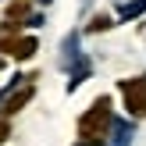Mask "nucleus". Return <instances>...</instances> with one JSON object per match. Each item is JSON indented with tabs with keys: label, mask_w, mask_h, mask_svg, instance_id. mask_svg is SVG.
I'll list each match as a JSON object with an SVG mask.
<instances>
[{
	"label": "nucleus",
	"mask_w": 146,
	"mask_h": 146,
	"mask_svg": "<svg viewBox=\"0 0 146 146\" xmlns=\"http://www.w3.org/2000/svg\"><path fill=\"white\" fill-rule=\"evenodd\" d=\"M0 50L11 54L14 61H29V57L39 50V43H36V36H21V39L14 36V39H0Z\"/></svg>",
	"instance_id": "nucleus-3"
},
{
	"label": "nucleus",
	"mask_w": 146,
	"mask_h": 146,
	"mask_svg": "<svg viewBox=\"0 0 146 146\" xmlns=\"http://www.w3.org/2000/svg\"><path fill=\"white\" fill-rule=\"evenodd\" d=\"M0 68H4V57H0Z\"/></svg>",
	"instance_id": "nucleus-7"
},
{
	"label": "nucleus",
	"mask_w": 146,
	"mask_h": 146,
	"mask_svg": "<svg viewBox=\"0 0 146 146\" xmlns=\"http://www.w3.org/2000/svg\"><path fill=\"white\" fill-rule=\"evenodd\" d=\"M107 128H111V100L100 96L96 104L78 118V135H82V143H100L107 135Z\"/></svg>",
	"instance_id": "nucleus-1"
},
{
	"label": "nucleus",
	"mask_w": 146,
	"mask_h": 146,
	"mask_svg": "<svg viewBox=\"0 0 146 146\" xmlns=\"http://www.w3.org/2000/svg\"><path fill=\"white\" fill-rule=\"evenodd\" d=\"M32 86H25V89H18L14 93V96H7V104H4V118H11V114H18L21 111V104H29V100H32Z\"/></svg>",
	"instance_id": "nucleus-4"
},
{
	"label": "nucleus",
	"mask_w": 146,
	"mask_h": 146,
	"mask_svg": "<svg viewBox=\"0 0 146 146\" xmlns=\"http://www.w3.org/2000/svg\"><path fill=\"white\" fill-rule=\"evenodd\" d=\"M100 29H111V18H107V14H96V18H93L89 32H100Z\"/></svg>",
	"instance_id": "nucleus-5"
},
{
	"label": "nucleus",
	"mask_w": 146,
	"mask_h": 146,
	"mask_svg": "<svg viewBox=\"0 0 146 146\" xmlns=\"http://www.w3.org/2000/svg\"><path fill=\"white\" fill-rule=\"evenodd\" d=\"M121 100L132 118H146V75L121 78Z\"/></svg>",
	"instance_id": "nucleus-2"
},
{
	"label": "nucleus",
	"mask_w": 146,
	"mask_h": 146,
	"mask_svg": "<svg viewBox=\"0 0 146 146\" xmlns=\"http://www.w3.org/2000/svg\"><path fill=\"white\" fill-rule=\"evenodd\" d=\"M7 135H11V125H7V118H0V146L7 143Z\"/></svg>",
	"instance_id": "nucleus-6"
}]
</instances>
